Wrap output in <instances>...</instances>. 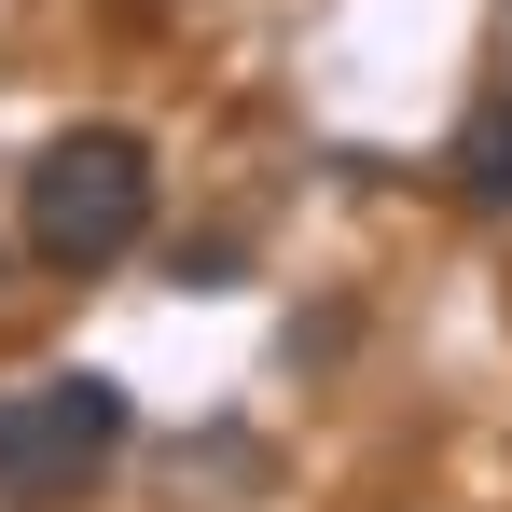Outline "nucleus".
Segmentation results:
<instances>
[{
	"instance_id": "f257e3e1",
	"label": "nucleus",
	"mask_w": 512,
	"mask_h": 512,
	"mask_svg": "<svg viewBox=\"0 0 512 512\" xmlns=\"http://www.w3.org/2000/svg\"><path fill=\"white\" fill-rule=\"evenodd\" d=\"M14 222H28V263L97 277V263H125L139 236H153V153H139L125 125H70V139H42V153H28Z\"/></svg>"
},
{
	"instance_id": "f03ea898",
	"label": "nucleus",
	"mask_w": 512,
	"mask_h": 512,
	"mask_svg": "<svg viewBox=\"0 0 512 512\" xmlns=\"http://www.w3.org/2000/svg\"><path fill=\"white\" fill-rule=\"evenodd\" d=\"M125 443V388L111 374H42L0 402V512H56L84 499V471Z\"/></svg>"
},
{
	"instance_id": "7ed1b4c3",
	"label": "nucleus",
	"mask_w": 512,
	"mask_h": 512,
	"mask_svg": "<svg viewBox=\"0 0 512 512\" xmlns=\"http://www.w3.org/2000/svg\"><path fill=\"white\" fill-rule=\"evenodd\" d=\"M457 194L471 208H512V84H485V111L457 125Z\"/></svg>"
}]
</instances>
